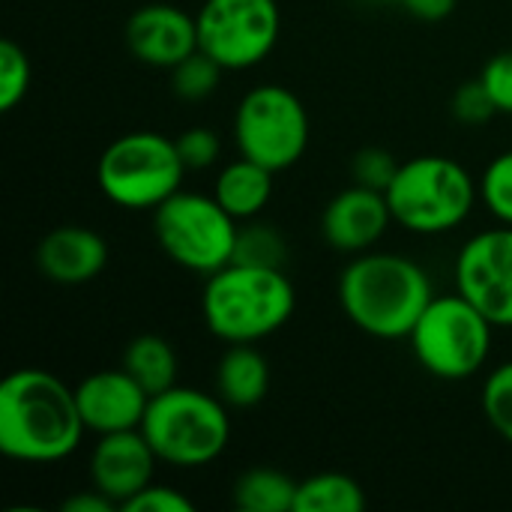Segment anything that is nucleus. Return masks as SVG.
<instances>
[{
	"mask_svg": "<svg viewBox=\"0 0 512 512\" xmlns=\"http://www.w3.org/2000/svg\"><path fill=\"white\" fill-rule=\"evenodd\" d=\"M87 435L75 390L48 369H15L0 384V453L24 465H54Z\"/></svg>",
	"mask_w": 512,
	"mask_h": 512,
	"instance_id": "1",
	"label": "nucleus"
},
{
	"mask_svg": "<svg viewBox=\"0 0 512 512\" xmlns=\"http://www.w3.org/2000/svg\"><path fill=\"white\" fill-rule=\"evenodd\" d=\"M435 288L423 264L399 252L351 255L339 276V306L345 318L372 339H408Z\"/></svg>",
	"mask_w": 512,
	"mask_h": 512,
	"instance_id": "2",
	"label": "nucleus"
},
{
	"mask_svg": "<svg viewBox=\"0 0 512 512\" xmlns=\"http://www.w3.org/2000/svg\"><path fill=\"white\" fill-rule=\"evenodd\" d=\"M297 309V291L285 270L225 264L201 291L204 327L225 345H255L279 333Z\"/></svg>",
	"mask_w": 512,
	"mask_h": 512,
	"instance_id": "3",
	"label": "nucleus"
},
{
	"mask_svg": "<svg viewBox=\"0 0 512 512\" xmlns=\"http://www.w3.org/2000/svg\"><path fill=\"white\" fill-rule=\"evenodd\" d=\"M384 195L396 225L420 237H438L456 231L474 213L480 183L462 162L423 153L399 165Z\"/></svg>",
	"mask_w": 512,
	"mask_h": 512,
	"instance_id": "4",
	"label": "nucleus"
},
{
	"mask_svg": "<svg viewBox=\"0 0 512 512\" xmlns=\"http://www.w3.org/2000/svg\"><path fill=\"white\" fill-rule=\"evenodd\" d=\"M141 432L159 462L171 468H204L216 462L231 441L228 405L198 387H168L150 396Z\"/></svg>",
	"mask_w": 512,
	"mask_h": 512,
	"instance_id": "5",
	"label": "nucleus"
},
{
	"mask_svg": "<svg viewBox=\"0 0 512 512\" xmlns=\"http://www.w3.org/2000/svg\"><path fill=\"white\" fill-rule=\"evenodd\" d=\"M186 165L177 141L156 129H135L114 138L96 162L99 192L120 210H156L183 189Z\"/></svg>",
	"mask_w": 512,
	"mask_h": 512,
	"instance_id": "6",
	"label": "nucleus"
},
{
	"mask_svg": "<svg viewBox=\"0 0 512 512\" xmlns=\"http://www.w3.org/2000/svg\"><path fill=\"white\" fill-rule=\"evenodd\" d=\"M495 324L459 291L435 294L408 333L423 372L438 381H468L480 375L492 354Z\"/></svg>",
	"mask_w": 512,
	"mask_h": 512,
	"instance_id": "7",
	"label": "nucleus"
},
{
	"mask_svg": "<svg viewBox=\"0 0 512 512\" xmlns=\"http://www.w3.org/2000/svg\"><path fill=\"white\" fill-rule=\"evenodd\" d=\"M240 222L216 201V195L177 189L153 210V234L159 249L183 270L210 276L234 261Z\"/></svg>",
	"mask_w": 512,
	"mask_h": 512,
	"instance_id": "8",
	"label": "nucleus"
},
{
	"mask_svg": "<svg viewBox=\"0 0 512 512\" xmlns=\"http://www.w3.org/2000/svg\"><path fill=\"white\" fill-rule=\"evenodd\" d=\"M312 123L303 99L282 84L252 87L234 111V144L270 171L294 168L309 147Z\"/></svg>",
	"mask_w": 512,
	"mask_h": 512,
	"instance_id": "9",
	"label": "nucleus"
},
{
	"mask_svg": "<svg viewBox=\"0 0 512 512\" xmlns=\"http://www.w3.org/2000/svg\"><path fill=\"white\" fill-rule=\"evenodd\" d=\"M195 21L198 48L225 72H243L264 63L282 30L276 0H204Z\"/></svg>",
	"mask_w": 512,
	"mask_h": 512,
	"instance_id": "10",
	"label": "nucleus"
},
{
	"mask_svg": "<svg viewBox=\"0 0 512 512\" xmlns=\"http://www.w3.org/2000/svg\"><path fill=\"white\" fill-rule=\"evenodd\" d=\"M456 291L495 327L512 330V225L474 234L456 255Z\"/></svg>",
	"mask_w": 512,
	"mask_h": 512,
	"instance_id": "11",
	"label": "nucleus"
},
{
	"mask_svg": "<svg viewBox=\"0 0 512 512\" xmlns=\"http://www.w3.org/2000/svg\"><path fill=\"white\" fill-rule=\"evenodd\" d=\"M129 54L153 69H174L198 51V21L174 3H144L126 21Z\"/></svg>",
	"mask_w": 512,
	"mask_h": 512,
	"instance_id": "12",
	"label": "nucleus"
},
{
	"mask_svg": "<svg viewBox=\"0 0 512 512\" xmlns=\"http://www.w3.org/2000/svg\"><path fill=\"white\" fill-rule=\"evenodd\" d=\"M156 465H159V456L153 453L144 432L126 429V432L96 435V444L87 462V477H90V486L108 495L117 507H123L129 498H135L141 489L153 483Z\"/></svg>",
	"mask_w": 512,
	"mask_h": 512,
	"instance_id": "13",
	"label": "nucleus"
},
{
	"mask_svg": "<svg viewBox=\"0 0 512 512\" xmlns=\"http://www.w3.org/2000/svg\"><path fill=\"white\" fill-rule=\"evenodd\" d=\"M393 213L387 195L369 186H348L336 192L321 213V237L342 255H360L375 249L390 231Z\"/></svg>",
	"mask_w": 512,
	"mask_h": 512,
	"instance_id": "14",
	"label": "nucleus"
},
{
	"mask_svg": "<svg viewBox=\"0 0 512 512\" xmlns=\"http://www.w3.org/2000/svg\"><path fill=\"white\" fill-rule=\"evenodd\" d=\"M75 399L87 432L111 435V432L141 429L150 393L120 366V369H99L81 378V384L75 387Z\"/></svg>",
	"mask_w": 512,
	"mask_h": 512,
	"instance_id": "15",
	"label": "nucleus"
},
{
	"mask_svg": "<svg viewBox=\"0 0 512 512\" xmlns=\"http://www.w3.org/2000/svg\"><path fill=\"white\" fill-rule=\"evenodd\" d=\"M108 267V243L87 225H57L36 246V270L54 285H87Z\"/></svg>",
	"mask_w": 512,
	"mask_h": 512,
	"instance_id": "16",
	"label": "nucleus"
},
{
	"mask_svg": "<svg viewBox=\"0 0 512 512\" xmlns=\"http://www.w3.org/2000/svg\"><path fill=\"white\" fill-rule=\"evenodd\" d=\"M273 177L276 171H270L267 165L249 156H237L234 162L219 168L213 180V195L237 222H249L267 210L273 198Z\"/></svg>",
	"mask_w": 512,
	"mask_h": 512,
	"instance_id": "17",
	"label": "nucleus"
},
{
	"mask_svg": "<svg viewBox=\"0 0 512 512\" xmlns=\"http://www.w3.org/2000/svg\"><path fill=\"white\" fill-rule=\"evenodd\" d=\"M213 384L228 408H255L270 390V363L255 345H228L216 363Z\"/></svg>",
	"mask_w": 512,
	"mask_h": 512,
	"instance_id": "18",
	"label": "nucleus"
},
{
	"mask_svg": "<svg viewBox=\"0 0 512 512\" xmlns=\"http://www.w3.org/2000/svg\"><path fill=\"white\" fill-rule=\"evenodd\" d=\"M120 366H123V369L150 393V396H156V393L174 387V384H177V372H180L174 345H171L165 336H156V333H141V336H135V339L126 345Z\"/></svg>",
	"mask_w": 512,
	"mask_h": 512,
	"instance_id": "19",
	"label": "nucleus"
},
{
	"mask_svg": "<svg viewBox=\"0 0 512 512\" xmlns=\"http://www.w3.org/2000/svg\"><path fill=\"white\" fill-rule=\"evenodd\" d=\"M231 495L243 512H294L297 480L276 468H249L237 477Z\"/></svg>",
	"mask_w": 512,
	"mask_h": 512,
	"instance_id": "20",
	"label": "nucleus"
},
{
	"mask_svg": "<svg viewBox=\"0 0 512 512\" xmlns=\"http://www.w3.org/2000/svg\"><path fill=\"white\" fill-rule=\"evenodd\" d=\"M366 510V492L363 486L336 471H324L315 477H306L297 483V501L294 512H363Z\"/></svg>",
	"mask_w": 512,
	"mask_h": 512,
	"instance_id": "21",
	"label": "nucleus"
},
{
	"mask_svg": "<svg viewBox=\"0 0 512 512\" xmlns=\"http://www.w3.org/2000/svg\"><path fill=\"white\" fill-rule=\"evenodd\" d=\"M234 261L237 264H249V267L285 270V264H288V243H285V237L273 225L249 219V222H240Z\"/></svg>",
	"mask_w": 512,
	"mask_h": 512,
	"instance_id": "22",
	"label": "nucleus"
},
{
	"mask_svg": "<svg viewBox=\"0 0 512 512\" xmlns=\"http://www.w3.org/2000/svg\"><path fill=\"white\" fill-rule=\"evenodd\" d=\"M222 72L225 69L198 48L195 54H189L183 63H177L171 69V90L183 102H201V99H207V96H213L219 90Z\"/></svg>",
	"mask_w": 512,
	"mask_h": 512,
	"instance_id": "23",
	"label": "nucleus"
},
{
	"mask_svg": "<svg viewBox=\"0 0 512 512\" xmlns=\"http://www.w3.org/2000/svg\"><path fill=\"white\" fill-rule=\"evenodd\" d=\"M480 402H483V414H486L489 426L507 444H512V360L495 366L486 375Z\"/></svg>",
	"mask_w": 512,
	"mask_h": 512,
	"instance_id": "24",
	"label": "nucleus"
},
{
	"mask_svg": "<svg viewBox=\"0 0 512 512\" xmlns=\"http://www.w3.org/2000/svg\"><path fill=\"white\" fill-rule=\"evenodd\" d=\"M30 81H33V69H30L27 51L18 42L3 39L0 42V111L18 108L30 90Z\"/></svg>",
	"mask_w": 512,
	"mask_h": 512,
	"instance_id": "25",
	"label": "nucleus"
},
{
	"mask_svg": "<svg viewBox=\"0 0 512 512\" xmlns=\"http://www.w3.org/2000/svg\"><path fill=\"white\" fill-rule=\"evenodd\" d=\"M480 201L501 222L512 225V150L498 153L480 177Z\"/></svg>",
	"mask_w": 512,
	"mask_h": 512,
	"instance_id": "26",
	"label": "nucleus"
},
{
	"mask_svg": "<svg viewBox=\"0 0 512 512\" xmlns=\"http://www.w3.org/2000/svg\"><path fill=\"white\" fill-rule=\"evenodd\" d=\"M450 111L465 126H483V123H489L498 114V108H495L486 84H483V78H474V81L459 84L456 93H453V99H450Z\"/></svg>",
	"mask_w": 512,
	"mask_h": 512,
	"instance_id": "27",
	"label": "nucleus"
},
{
	"mask_svg": "<svg viewBox=\"0 0 512 512\" xmlns=\"http://www.w3.org/2000/svg\"><path fill=\"white\" fill-rule=\"evenodd\" d=\"M174 141H177V150H180V159H183L186 171H207L222 156V141L207 126H192L183 135H177Z\"/></svg>",
	"mask_w": 512,
	"mask_h": 512,
	"instance_id": "28",
	"label": "nucleus"
},
{
	"mask_svg": "<svg viewBox=\"0 0 512 512\" xmlns=\"http://www.w3.org/2000/svg\"><path fill=\"white\" fill-rule=\"evenodd\" d=\"M399 165H402V162H396L387 150H381V147H363V150L354 153V159H351V177H354V183H360V186L387 192V186L393 183Z\"/></svg>",
	"mask_w": 512,
	"mask_h": 512,
	"instance_id": "29",
	"label": "nucleus"
},
{
	"mask_svg": "<svg viewBox=\"0 0 512 512\" xmlns=\"http://www.w3.org/2000/svg\"><path fill=\"white\" fill-rule=\"evenodd\" d=\"M120 510L126 512H195L192 498H186L183 492L171 489V486H159L150 483L147 489H141L135 498H129Z\"/></svg>",
	"mask_w": 512,
	"mask_h": 512,
	"instance_id": "30",
	"label": "nucleus"
},
{
	"mask_svg": "<svg viewBox=\"0 0 512 512\" xmlns=\"http://www.w3.org/2000/svg\"><path fill=\"white\" fill-rule=\"evenodd\" d=\"M480 78H483L498 114H512V48L489 57Z\"/></svg>",
	"mask_w": 512,
	"mask_h": 512,
	"instance_id": "31",
	"label": "nucleus"
},
{
	"mask_svg": "<svg viewBox=\"0 0 512 512\" xmlns=\"http://www.w3.org/2000/svg\"><path fill=\"white\" fill-rule=\"evenodd\" d=\"M456 3L459 0H399V9H405L417 21L435 24V21H444V18L453 15Z\"/></svg>",
	"mask_w": 512,
	"mask_h": 512,
	"instance_id": "32",
	"label": "nucleus"
},
{
	"mask_svg": "<svg viewBox=\"0 0 512 512\" xmlns=\"http://www.w3.org/2000/svg\"><path fill=\"white\" fill-rule=\"evenodd\" d=\"M111 510H120L108 495H102L96 486H90V489H84V492H78V495H72V498H66L63 501V512H111Z\"/></svg>",
	"mask_w": 512,
	"mask_h": 512,
	"instance_id": "33",
	"label": "nucleus"
},
{
	"mask_svg": "<svg viewBox=\"0 0 512 512\" xmlns=\"http://www.w3.org/2000/svg\"><path fill=\"white\" fill-rule=\"evenodd\" d=\"M372 3H393V6H399V0H372Z\"/></svg>",
	"mask_w": 512,
	"mask_h": 512,
	"instance_id": "34",
	"label": "nucleus"
}]
</instances>
